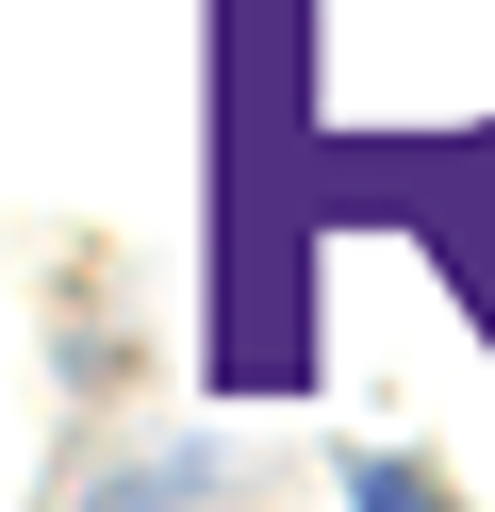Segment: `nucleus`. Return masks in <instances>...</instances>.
Returning a JSON list of instances; mask_svg holds the SVG:
<instances>
[{"label":"nucleus","mask_w":495,"mask_h":512,"mask_svg":"<svg viewBox=\"0 0 495 512\" xmlns=\"http://www.w3.org/2000/svg\"><path fill=\"white\" fill-rule=\"evenodd\" d=\"M215 364L297 380V265L413 232L479 281L495 248V0H215Z\"/></svg>","instance_id":"obj_1"},{"label":"nucleus","mask_w":495,"mask_h":512,"mask_svg":"<svg viewBox=\"0 0 495 512\" xmlns=\"http://www.w3.org/2000/svg\"><path fill=\"white\" fill-rule=\"evenodd\" d=\"M347 496H363V512H446V496H429L413 463H347Z\"/></svg>","instance_id":"obj_2"}]
</instances>
